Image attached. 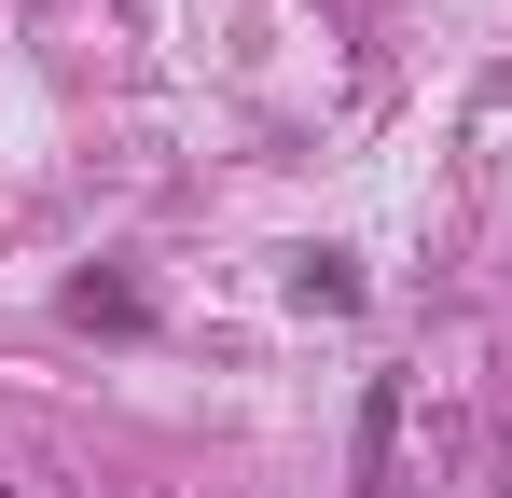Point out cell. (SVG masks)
Wrapping results in <instances>:
<instances>
[{
	"mask_svg": "<svg viewBox=\"0 0 512 498\" xmlns=\"http://www.w3.org/2000/svg\"><path fill=\"white\" fill-rule=\"evenodd\" d=\"M70 319H97V332H139L153 305H139V277H70Z\"/></svg>",
	"mask_w": 512,
	"mask_h": 498,
	"instance_id": "1",
	"label": "cell"
},
{
	"mask_svg": "<svg viewBox=\"0 0 512 498\" xmlns=\"http://www.w3.org/2000/svg\"><path fill=\"white\" fill-rule=\"evenodd\" d=\"M388 443H402V388L374 374V402H360V485H388Z\"/></svg>",
	"mask_w": 512,
	"mask_h": 498,
	"instance_id": "2",
	"label": "cell"
},
{
	"mask_svg": "<svg viewBox=\"0 0 512 498\" xmlns=\"http://www.w3.org/2000/svg\"><path fill=\"white\" fill-rule=\"evenodd\" d=\"M291 291H305V305H360V263H346V249H305Z\"/></svg>",
	"mask_w": 512,
	"mask_h": 498,
	"instance_id": "3",
	"label": "cell"
},
{
	"mask_svg": "<svg viewBox=\"0 0 512 498\" xmlns=\"http://www.w3.org/2000/svg\"><path fill=\"white\" fill-rule=\"evenodd\" d=\"M0 498H14V485H0Z\"/></svg>",
	"mask_w": 512,
	"mask_h": 498,
	"instance_id": "4",
	"label": "cell"
}]
</instances>
